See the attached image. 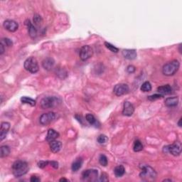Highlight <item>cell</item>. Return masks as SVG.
<instances>
[{"mask_svg":"<svg viewBox=\"0 0 182 182\" xmlns=\"http://www.w3.org/2000/svg\"><path fill=\"white\" fill-rule=\"evenodd\" d=\"M11 169H12V173L15 177H21L28 172L29 165L26 162L17 160L14 162Z\"/></svg>","mask_w":182,"mask_h":182,"instance_id":"cell-1","label":"cell"},{"mask_svg":"<svg viewBox=\"0 0 182 182\" xmlns=\"http://www.w3.org/2000/svg\"><path fill=\"white\" fill-rule=\"evenodd\" d=\"M61 99L56 96L45 97L41 101V107L43 109L54 108L61 103Z\"/></svg>","mask_w":182,"mask_h":182,"instance_id":"cell-2","label":"cell"},{"mask_svg":"<svg viewBox=\"0 0 182 182\" xmlns=\"http://www.w3.org/2000/svg\"><path fill=\"white\" fill-rule=\"evenodd\" d=\"M140 177L144 181H152L156 178V172L150 166L145 165L142 167Z\"/></svg>","mask_w":182,"mask_h":182,"instance_id":"cell-3","label":"cell"},{"mask_svg":"<svg viewBox=\"0 0 182 182\" xmlns=\"http://www.w3.org/2000/svg\"><path fill=\"white\" fill-rule=\"evenodd\" d=\"M180 67L179 60H173L167 63L162 68V73L164 75L167 76H174L177 73Z\"/></svg>","mask_w":182,"mask_h":182,"instance_id":"cell-4","label":"cell"},{"mask_svg":"<svg viewBox=\"0 0 182 182\" xmlns=\"http://www.w3.org/2000/svg\"><path fill=\"white\" fill-rule=\"evenodd\" d=\"M23 67L27 71L31 73H36L39 71V66L38 61L34 57H29L24 61Z\"/></svg>","mask_w":182,"mask_h":182,"instance_id":"cell-5","label":"cell"},{"mask_svg":"<svg viewBox=\"0 0 182 182\" xmlns=\"http://www.w3.org/2000/svg\"><path fill=\"white\" fill-rule=\"evenodd\" d=\"M182 146L179 141L174 142L173 144L166 146L164 147V150L166 152H169L173 156H179L181 153Z\"/></svg>","mask_w":182,"mask_h":182,"instance_id":"cell-6","label":"cell"},{"mask_svg":"<svg viewBox=\"0 0 182 182\" xmlns=\"http://www.w3.org/2000/svg\"><path fill=\"white\" fill-rule=\"evenodd\" d=\"M93 50L91 46L88 45H85L81 47V50L79 52V56L80 58L83 61L88 60L93 56Z\"/></svg>","mask_w":182,"mask_h":182,"instance_id":"cell-7","label":"cell"},{"mask_svg":"<svg viewBox=\"0 0 182 182\" xmlns=\"http://www.w3.org/2000/svg\"><path fill=\"white\" fill-rule=\"evenodd\" d=\"M98 172L96 169H87L82 173V178L85 181H95L97 180Z\"/></svg>","mask_w":182,"mask_h":182,"instance_id":"cell-8","label":"cell"},{"mask_svg":"<svg viewBox=\"0 0 182 182\" xmlns=\"http://www.w3.org/2000/svg\"><path fill=\"white\" fill-rule=\"evenodd\" d=\"M56 119V113L54 112H49L47 113H44L41 115L39 118V122L41 125L46 126L49 125Z\"/></svg>","mask_w":182,"mask_h":182,"instance_id":"cell-9","label":"cell"},{"mask_svg":"<svg viewBox=\"0 0 182 182\" xmlns=\"http://www.w3.org/2000/svg\"><path fill=\"white\" fill-rule=\"evenodd\" d=\"M129 91H130V88H129V86L127 84L120 83L115 86L114 89H113V93L117 96H122V95L128 93Z\"/></svg>","mask_w":182,"mask_h":182,"instance_id":"cell-10","label":"cell"},{"mask_svg":"<svg viewBox=\"0 0 182 182\" xmlns=\"http://www.w3.org/2000/svg\"><path fill=\"white\" fill-rule=\"evenodd\" d=\"M3 26L5 29L10 31V32H15L19 28L18 23L14 20H11V19H7V20L5 21Z\"/></svg>","mask_w":182,"mask_h":182,"instance_id":"cell-11","label":"cell"},{"mask_svg":"<svg viewBox=\"0 0 182 182\" xmlns=\"http://www.w3.org/2000/svg\"><path fill=\"white\" fill-rule=\"evenodd\" d=\"M134 112V107L133 106L132 103L128 101L125 102L124 105H123L122 115H125V116L130 117L133 115Z\"/></svg>","mask_w":182,"mask_h":182,"instance_id":"cell-12","label":"cell"},{"mask_svg":"<svg viewBox=\"0 0 182 182\" xmlns=\"http://www.w3.org/2000/svg\"><path fill=\"white\" fill-rule=\"evenodd\" d=\"M9 129H10V124L9 122H2L1 128H0V140L2 141L4 139L6 138V136H7Z\"/></svg>","mask_w":182,"mask_h":182,"instance_id":"cell-13","label":"cell"},{"mask_svg":"<svg viewBox=\"0 0 182 182\" xmlns=\"http://www.w3.org/2000/svg\"><path fill=\"white\" fill-rule=\"evenodd\" d=\"M122 56L128 60H134L137 58V54L134 49H125L122 51Z\"/></svg>","mask_w":182,"mask_h":182,"instance_id":"cell-14","label":"cell"},{"mask_svg":"<svg viewBox=\"0 0 182 182\" xmlns=\"http://www.w3.org/2000/svg\"><path fill=\"white\" fill-rule=\"evenodd\" d=\"M25 23H26L27 27H28L29 36H30L32 39L36 38L37 36V29L36 27L31 23L30 20H29V19H27V20L25 21Z\"/></svg>","mask_w":182,"mask_h":182,"instance_id":"cell-15","label":"cell"},{"mask_svg":"<svg viewBox=\"0 0 182 182\" xmlns=\"http://www.w3.org/2000/svg\"><path fill=\"white\" fill-rule=\"evenodd\" d=\"M58 137H59V133L56 132L54 129H49L48 130V133L46 135V141L48 142H51L54 140H56Z\"/></svg>","mask_w":182,"mask_h":182,"instance_id":"cell-16","label":"cell"},{"mask_svg":"<svg viewBox=\"0 0 182 182\" xmlns=\"http://www.w3.org/2000/svg\"><path fill=\"white\" fill-rule=\"evenodd\" d=\"M49 145L51 150L54 153H57V152H58L61 150L62 147V143L60 141L57 140H54L52 141V142H49Z\"/></svg>","mask_w":182,"mask_h":182,"instance_id":"cell-17","label":"cell"},{"mask_svg":"<svg viewBox=\"0 0 182 182\" xmlns=\"http://www.w3.org/2000/svg\"><path fill=\"white\" fill-rule=\"evenodd\" d=\"M178 104H179V97H168L164 101V105L169 107H176L177 106Z\"/></svg>","mask_w":182,"mask_h":182,"instance_id":"cell-18","label":"cell"},{"mask_svg":"<svg viewBox=\"0 0 182 182\" xmlns=\"http://www.w3.org/2000/svg\"><path fill=\"white\" fill-rule=\"evenodd\" d=\"M55 64L54 60L51 58H46L43 60L42 62V66L44 67V69L47 70H51L54 68Z\"/></svg>","mask_w":182,"mask_h":182,"instance_id":"cell-19","label":"cell"},{"mask_svg":"<svg viewBox=\"0 0 182 182\" xmlns=\"http://www.w3.org/2000/svg\"><path fill=\"white\" fill-rule=\"evenodd\" d=\"M157 91L160 95H162V96L165 95H169L171 93L172 88L170 85H164L162 86H159L157 88Z\"/></svg>","mask_w":182,"mask_h":182,"instance_id":"cell-20","label":"cell"},{"mask_svg":"<svg viewBox=\"0 0 182 182\" xmlns=\"http://www.w3.org/2000/svg\"><path fill=\"white\" fill-rule=\"evenodd\" d=\"M83 161L82 158H78L73 162L71 165V169L73 171H77L82 167Z\"/></svg>","mask_w":182,"mask_h":182,"instance_id":"cell-21","label":"cell"},{"mask_svg":"<svg viewBox=\"0 0 182 182\" xmlns=\"http://www.w3.org/2000/svg\"><path fill=\"white\" fill-rule=\"evenodd\" d=\"M125 173V169L122 165H118L115 168L114 174L116 177H122Z\"/></svg>","mask_w":182,"mask_h":182,"instance_id":"cell-22","label":"cell"},{"mask_svg":"<svg viewBox=\"0 0 182 182\" xmlns=\"http://www.w3.org/2000/svg\"><path fill=\"white\" fill-rule=\"evenodd\" d=\"M10 154V148L7 145H3L0 148V156L2 158L6 157Z\"/></svg>","mask_w":182,"mask_h":182,"instance_id":"cell-23","label":"cell"},{"mask_svg":"<svg viewBox=\"0 0 182 182\" xmlns=\"http://www.w3.org/2000/svg\"><path fill=\"white\" fill-rule=\"evenodd\" d=\"M21 101L22 103H24V104H29L31 106H35L36 103V100H34V99L26 96H23L22 97H21Z\"/></svg>","mask_w":182,"mask_h":182,"instance_id":"cell-24","label":"cell"},{"mask_svg":"<svg viewBox=\"0 0 182 182\" xmlns=\"http://www.w3.org/2000/svg\"><path fill=\"white\" fill-rule=\"evenodd\" d=\"M144 147L143 144H142L141 141L140 140H135L134 142V144H133V150L134 152H141L142 150H143Z\"/></svg>","mask_w":182,"mask_h":182,"instance_id":"cell-25","label":"cell"},{"mask_svg":"<svg viewBox=\"0 0 182 182\" xmlns=\"http://www.w3.org/2000/svg\"><path fill=\"white\" fill-rule=\"evenodd\" d=\"M85 119L86 120L88 121V122L89 124H91V125H95L97 123V121L96 120V118L95 117V116H94L93 115L90 114V113L85 115Z\"/></svg>","mask_w":182,"mask_h":182,"instance_id":"cell-26","label":"cell"},{"mask_svg":"<svg viewBox=\"0 0 182 182\" xmlns=\"http://www.w3.org/2000/svg\"><path fill=\"white\" fill-rule=\"evenodd\" d=\"M140 89H141V91H142V92H144V93H146V92L151 91H152L151 83H150L149 81L144 82V83H142Z\"/></svg>","mask_w":182,"mask_h":182,"instance_id":"cell-27","label":"cell"},{"mask_svg":"<svg viewBox=\"0 0 182 182\" xmlns=\"http://www.w3.org/2000/svg\"><path fill=\"white\" fill-rule=\"evenodd\" d=\"M99 163L103 167H106L107 163H108V160H107V156L104 155V154H101L99 157Z\"/></svg>","mask_w":182,"mask_h":182,"instance_id":"cell-28","label":"cell"},{"mask_svg":"<svg viewBox=\"0 0 182 182\" xmlns=\"http://www.w3.org/2000/svg\"><path fill=\"white\" fill-rule=\"evenodd\" d=\"M97 142L100 144H106L107 142H108V137L105 134H100V135L98 136V137L97 139Z\"/></svg>","mask_w":182,"mask_h":182,"instance_id":"cell-29","label":"cell"},{"mask_svg":"<svg viewBox=\"0 0 182 182\" xmlns=\"http://www.w3.org/2000/svg\"><path fill=\"white\" fill-rule=\"evenodd\" d=\"M105 46H106V48H108L110 51H112L113 53H117L119 51V49L117 48V47H115L114 45L110 44L108 42H105Z\"/></svg>","mask_w":182,"mask_h":182,"instance_id":"cell-30","label":"cell"},{"mask_svg":"<svg viewBox=\"0 0 182 182\" xmlns=\"http://www.w3.org/2000/svg\"><path fill=\"white\" fill-rule=\"evenodd\" d=\"M1 44H3L4 46H7L8 47L11 46L13 45L12 41H11V39H9L8 38H4V39H2Z\"/></svg>","mask_w":182,"mask_h":182,"instance_id":"cell-31","label":"cell"},{"mask_svg":"<svg viewBox=\"0 0 182 182\" xmlns=\"http://www.w3.org/2000/svg\"><path fill=\"white\" fill-rule=\"evenodd\" d=\"M34 23L36 26H40L41 23H42V19L41 17V16L38 14H36L34 17Z\"/></svg>","mask_w":182,"mask_h":182,"instance_id":"cell-32","label":"cell"},{"mask_svg":"<svg viewBox=\"0 0 182 182\" xmlns=\"http://www.w3.org/2000/svg\"><path fill=\"white\" fill-rule=\"evenodd\" d=\"M162 97L163 96H162V95H160V94H154V95L148 96V100H151V101H153V100H155L161 98V97Z\"/></svg>","mask_w":182,"mask_h":182,"instance_id":"cell-33","label":"cell"},{"mask_svg":"<svg viewBox=\"0 0 182 182\" xmlns=\"http://www.w3.org/2000/svg\"><path fill=\"white\" fill-rule=\"evenodd\" d=\"M48 164H49V162L48 161H40L38 163V167L41 169H44Z\"/></svg>","mask_w":182,"mask_h":182,"instance_id":"cell-34","label":"cell"},{"mask_svg":"<svg viewBox=\"0 0 182 182\" xmlns=\"http://www.w3.org/2000/svg\"><path fill=\"white\" fill-rule=\"evenodd\" d=\"M135 70H136V68L134 66L130 65V66H128V67H127V71H128V73H130V74L134 73Z\"/></svg>","mask_w":182,"mask_h":182,"instance_id":"cell-35","label":"cell"},{"mask_svg":"<svg viewBox=\"0 0 182 182\" xmlns=\"http://www.w3.org/2000/svg\"><path fill=\"white\" fill-rule=\"evenodd\" d=\"M100 181H108L109 179H108V176H107L106 174L103 173L102 174L100 178L99 179Z\"/></svg>","mask_w":182,"mask_h":182,"instance_id":"cell-36","label":"cell"},{"mask_svg":"<svg viewBox=\"0 0 182 182\" xmlns=\"http://www.w3.org/2000/svg\"><path fill=\"white\" fill-rule=\"evenodd\" d=\"M30 181L31 182H39L41 181V179L38 177H36V176H31Z\"/></svg>","mask_w":182,"mask_h":182,"instance_id":"cell-37","label":"cell"},{"mask_svg":"<svg viewBox=\"0 0 182 182\" xmlns=\"http://www.w3.org/2000/svg\"><path fill=\"white\" fill-rule=\"evenodd\" d=\"M49 164H51V166L54 168V169H58V162H56V161H51L49 162Z\"/></svg>","mask_w":182,"mask_h":182,"instance_id":"cell-38","label":"cell"},{"mask_svg":"<svg viewBox=\"0 0 182 182\" xmlns=\"http://www.w3.org/2000/svg\"><path fill=\"white\" fill-rule=\"evenodd\" d=\"M5 52V46L3 44H0V54L2 55Z\"/></svg>","mask_w":182,"mask_h":182,"instance_id":"cell-39","label":"cell"},{"mask_svg":"<svg viewBox=\"0 0 182 182\" xmlns=\"http://www.w3.org/2000/svg\"><path fill=\"white\" fill-rule=\"evenodd\" d=\"M59 181H68V180L65 179V178H61V179L59 180Z\"/></svg>","mask_w":182,"mask_h":182,"instance_id":"cell-40","label":"cell"},{"mask_svg":"<svg viewBox=\"0 0 182 182\" xmlns=\"http://www.w3.org/2000/svg\"><path fill=\"white\" fill-rule=\"evenodd\" d=\"M181 118L179 119V122H178V125H179V127H181Z\"/></svg>","mask_w":182,"mask_h":182,"instance_id":"cell-41","label":"cell"},{"mask_svg":"<svg viewBox=\"0 0 182 182\" xmlns=\"http://www.w3.org/2000/svg\"><path fill=\"white\" fill-rule=\"evenodd\" d=\"M171 181V179H164L163 180V181Z\"/></svg>","mask_w":182,"mask_h":182,"instance_id":"cell-42","label":"cell"}]
</instances>
